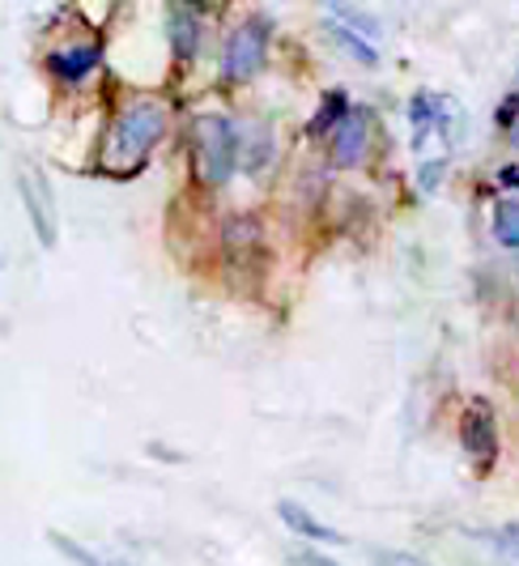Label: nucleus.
I'll return each mask as SVG.
<instances>
[{
	"instance_id": "f257e3e1",
	"label": "nucleus",
	"mask_w": 519,
	"mask_h": 566,
	"mask_svg": "<svg viewBox=\"0 0 519 566\" xmlns=\"http://www.w3.org/2000/svg\"><path fill=\"white\" fill-rule=\"evenodd\" d=\"M167 128V112L158 98H137L119 112L116 128H112V145H107V163L112 167H137L145 163V154L158 145Z\"/></svg>"
},
{
	"instance_id": "f03ea898",
	"label": "nucleus",
	"mask_w": 519,
	"mask_h": 566,
	"mask_svg": "<svg viewBox=\"0 0 519 566\" xmlns=\"http://www.w3.org/2000/svg\"><path fill=\"white\" fill-rule=\"evenodd\" d=\"M192 142H197V167L209 184H226L239 163V137L226 115H197L192 124Z\"/></svg>"
},
{
	"instance_id": "7ed1b4c3",
	"label": "nucleus",
	"mask_w": 519,
	"mask_h": 566,
	"mask_svg": "<svg viewBox=\"0 0 519 566\" xmlns=\"http://www.w3.org/2000/svg\"><path fill=\"white\" fill-rule=\"evenodd\" d=\"M264 48H268L264 22H260V18H247V22L231 34V43H226L222 73H226L231 82H247V77H256L260 64H264Z\"/></svg>"
},
{
	"instance_id": "20e7f679",
	"label": "nucleus",
	"mask_w": 519,
	"mask_h": 566,
	"mask_svg": "<svg viewBox=\"0 0 519 566\" xmlns=\"http://www.w3.org/2000/svg\"><path fill=\"white\" fill-rule=\"evenodd\" d=\"M18 192H22V205L30 213V227L39 234L43 248H56V205H52V188L39 170H22L18 175Z\"/></svg>"
},
{
	"instance_id": "39448f33",
	"label": "nucleus",
	"mask_w": 519,
	"mask_h": 566,
	"mask_svg": "<svg viewBox=\"0 0 519 566\" xmlns=\"http://www.w3.org/2000/svg\"><path fill=\"white\" fill-rule=\"evenodd\" d=\"M460 443L464 452L477 460V469H490L494 455H498V426L486 400H473L460 418Z\"/></svg>"
},
{
	"instance_id": "423d86ee",
	"label": "nucleus",
	"mask_w": 519,
	"mask_h": 566,
	"mask_svg": "<svg viewBox=\"0 0 519 566\" xmlns=\"http://www.w3.org/2000/svg\"><path fill=\"white\" fill-rule=\"evenodd\" d=\"M362 154H367V119L362 115H346L332 128V158L341 167H353V163H362Z\"/></svg>"
},
{
	"instance_id": "0eeeda50",
	"label": "nucleus",
	"mask_w": 519,
	"mask_h": 566,
	"mask_svg": "<svg viewBox=\"0 0 519 566\" xmlns=\"http://www.w3.org/2000/svg\"><path fill=\"white\" fill-rule=\"evenodd\" d=\"M277 515H282V524H286V528H294L298 537H307V541H332V545H341V541H346L337 528L319 524L311 511L298 507V503H289V499H282V503H277Z\"/></svg>"
},
{
	"instance_id": "6e6552de",
	"label": "nucleus",
	"mask_w": 519,
	"mask_h": 566,
	"mask_svg": "<svg viewBox=\"0 0 519 566\" xmlns=\"http://www.w3.org/2000/svg\"><path fill=\"white\" fill-rule=\"evenodd\" d=\"M47 69L64 77V82H82L98 69V48H64V52H52L47 56Z\"/></svg>"
},
{
	"instance_id": "1a4fd4ad",
	"label": "nucleus",
	"mask_w": 519,
	"mask_h": 566,
	"mask_svg": "<svg viewBox=\"0 0 519 566\" xmlns=\"http://www.w3.org/2000/svg\"><path fill=\"white\" fill-rule=\"evenodd\" d=\"M494 239L502 248L519 252V200H498L494 205Z\"/></svg>"
},
{
	"instance_id": "9d476101",
	"label": "nucleus",
	"mask_w": 519,
	"mask_h": 566,
	"mask_svg": "<svg viewBox=\"0 0 519 566\" xmlns=\"http://www.w3.org/2000/svg\"><path fill=\"white\" fill-rule=\"evenodd\" d=\"M47 541H52V545H56L60 554H64V558H68L73 566H119V563H107V558H98V554H89L86 545H77V541L64 537V533H56V528L47 533Z\"/></svg>"
},
{
	"instance_id": "9b49d317",
	"label": "nucleus",
	"mask_w": 519,
	"mask_h": 566,
	"mask_svg": "<svg viewBox=\"0 0 519 566\" xmlns=\"http://www.w3.org/2000/svg\"><path fill=\"white\" fill-rule=\"evenodd\" d=\"M171 27H174V52L179 56H192L197 52V18L188 9H174Z\"/></svg>"
},
{
	"instance_id": "f8f14e48",
	"label": "nucleus",
	"mask_w": 519,
	"mask_h": 566,
	"mask_svg": "<svg viewBox=\"0 0 519 566\" xmlns=\"http://www.w3.org/2000/svg\"><path fill=\"white\" fill-rule=\"evenodd\" d=\"M332 39H337V43H341L346 52H353V56L362 60V64H379V52H375V48H371V43H362V39H358L353 30L337 27V30H332Z\"/></svg>"
},
{
	"instance_id": "ddd939ff",
	"label": "nucleus",
	"mask_w": 519,
	"mask_h": 566,
	"mask_svg": "<svg viewBox=\"0 0 519 566\" xmlns=\"http://www.w3.org/2000/svg\"><path fill=\"white\" fill-rule=\"evenodd\" d=\"M375 566H431V563L417 558V554H401V549H379Z\"/></svg>"
},
{
	"instance_id": "4468645a",
	"label": "nucleus",
	"mask_w": 519,
	"mask_h": 566,
	"mask_svg": "<svg viewBox=\"0 0 519 566\" xmlns=\"http://www.w3.org/2000/svg\"><path fill=\"white\" fill-rule=\"evenodd\" d=\"M332 13H337V18H346V22H353V27H362V30H367V34H371V39H375V34H379L375 18H367V13H358V9H346V4H337Z\"/></svg>"
},
{
	"instance_id": "2eb2a0df",
	"label": "nucleus",
	"mask_w": 519,
	"mask_h": 566,
	"mask_svg": "<svg viewBox=\"0 0 519 566\" xmlns=\"http://www.w3.org/2000/svg\"><path fill=\"white\" fill-rule=\"evenodd\" d=\"M328 103H332V107H324V112H319V119H316V133H319V128H324V124H341V119H337V115H341V103H346V98H341V94H332V98H328Z\"/></svg>"
},
{
	"instance_id": "dca6fc26",
	"label": "nucleus",
	"mask_w": 519,
	"mask_h": 566,
	"mask_svg": "<svg viewBox=\"0 0 519 566\" xmlns=\"http://www.w3.org/2000/svg\"><path fill=\"white\" fill-rule=\"evenodd\" d=\"M294 566H341V563H332L328 554H311V549H298V554H294Z\"/></svg>"
},
{
	"instance_id": "f3484780",
	"label": "nucleus",
	"mask_w": 519,
	"mask_h": 566,
	"mask_svg": "<svg viewBox=\"0 0 519 566\" xmlns=\"http://www.w3.org/2000/svg\"><path fill=\"white\" fill-rule=\"evenodd\" d=\"M498 179H502V184H511V188H519V167H502Z\"/></svg>"
},
{
	"instance_id": "a211bd4d",
	"label": "nucleus",
	"mask_w": 519,
	"mask_h": 566,
	"mask_svg": "<svg viewBox=\"0 0 519 566\" xmlns=\"http://www.w3.org/2000/svg\"><path fill=\"white\" fill-rule=\"evenodd\" d=\"M511 142H516V149H519V124H516V133H511Z\"/></svg>"
}]
</instances>
